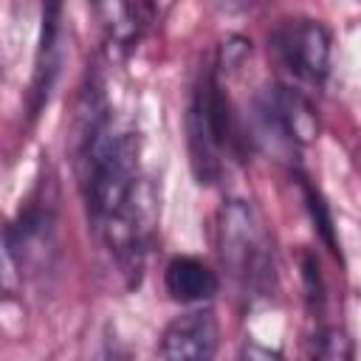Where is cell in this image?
<instances>
[{"label":"cell","mask_w":361,"mask_h":361,"mask_svg":"<svg viewBox=\"0 0 361 361\" xmlns=\"http://www.w3.org/2000/svg\"><path fill=\"white\" fill-rule=\"evenodd\" d=\"M217 71V65H206V71H200L186 113L189 155L195 178L200 183H214L223 175L226 161L240 155L243 144V133L237 127Z\"/></svg>","instance_id":"6da1fadb"},{"label":"cell","mask_w":361,"mask_h":361,"mask_svg":"<svg viewBox=\"0 0 361 361\" xmlns=\"http://www.w3.org/2000/svg\"><path fill=\"white\" fill-rule=\"evenodd\" d=\"M214 243L223 268L245 290H257L268 279L271 251L257 212L245 200H226L217 212Z\"/></svg>","instance_id":"7a4b0ae2"},{"label":"cell","mask_w":361,"mask_h":361,"mask_svg":"<svg viewBox=\"0 0 361 361\" xmlns=\"http://www.w3.org/2000/svg\"><path fill=\"white\" fill-rule=\"evenodd\" d=\"M56 200L59 195H56L54 175L39 178L28 200L20 206L17 217L6 226L3 248H6L8 268H17L23 274L25 268H34L45 259L56 231Z\"/></svg>","instance_id":"3957f363"},{"label":"cell","mask_w":361,"mask_h":361,"mask_svg":"<svg viewBox=\"0 0 361 361\" xmlns=\"http://www.w3.org/2000/svg\"><path fill=\"white\" fill-rule=\"evenodd\" d=\"M254 121H257V138L268 141L274 152H299L307 141L316 135V113L310 102L285 85L265 87L254 99Z\"/></svg>","instance_id":"277c9868"},{"label":"cell","mask_w":361,"mask_h":361,"mask_svg":"<svg viewBox=\"0 0 361 361\" xmlns=\"http://www.w3.org/2000/svg\"><path fill=\"white\" fill-rule=\"evenodd\" d=\"M271 51L296 79L322 85L330 73V34L319 20L290 17L271 31Z\"/></svg>","instance_id":"5b68a950"},{"label":"cell","mask_w":361,"mask_h":361,"mask_svg":"<svg viewBox=\"0 0 361 361\" xmlns=\"http://www.w3.org/2000/svg\"><path fill=\"white\" fill-rule=\"evenodd\" d=\"M220 347V322L209 307L175 316L158 338V361H214Z\"/></svg>","instance_id":"8992f818"},{"label":"cell","mask_w":361,"mask_h":361,"mask_svg":"<svg viewBox=\"0 0 361 361\" xmlns=\"http://www.w3.org/2000/svg\"><path fill=\"white\" fill-rule=\"evenodd\" d=\"M62 59H65V48H62V6L51 3L42 14V37H39V48H37V59H34V73H31V85H28V116L37 118L42 113V107L51 99V90L59 79L62 71Z\"/></svg>","instance_id":"52a82bcc"},{"label":"cell","mask_w":361,"mask_h":361,"mask_svg":"<svg viewBox=\"0 0 361 361\" xmlns=\"http://www.w3.org/2000/svg\"><path fill=\"white\" fill-rule=\"evenodd\" d=\"M164 288H166L169 299H175L180 305H203L217 293L220 279L203 259L183 254V257H172L166 262Z\"/></svg>","instance_id":"ba28073f"},{"label":"cell","mask_w":361,"mask_h":361,"mask_svg":"<svg viewBox=\"0 0 361 361\" xmlns=\"http://www.w3.org/2000/svg\"><path fill=\"white\" fill-rule=\"evenodd\" d=\"M99 14H104V28H107V39L118 48V51H130L144 28L152 23L155 6H127V3H110V6H99Z\"/></svg>","instance_id":"9c48e42d"},{"label":"cell","mask_w":361,"mask_h":361,"mask_svg":"<svg viewBox=\"0 0 361 361\" xmlns=\"http://www.w3.org/2000/svg\"><path fill=\"white\" fill-rule=\"evenodd\" d=\"M310 361H353V338L344 327H324L316 338Z\"/></svg>","instance_id":"30bf717a"},{"label":"cell","mask_w":361,"mask_h":361,"mask_svg":"<svg viewBox=\"0 0 361 361\" xmlns=\"http://www.w3.org/2000/svg\"><path fill=\"white\" fill-rule=\"evenodd\" d=\"M302 192H305V203H307V212H310V217H313V223H316V228H319V234L324 237V243H327V248L336 254L338 251V245H336V237H333V220H330V212H327V203L322 200V195L302 178Z\"/></svg>","instance_id":"8fae6325"},{"label":"cell","mask_w":361,"mask_h":361,"mask_svg":"<svg viewBox=\"0 0 361 361\" xmlns=\"http://www.w3.org/2000/svg\"><path fill=\"white\" fill-rule=\"evenodd\" d=\"M240 361H279L271 350H265V347H257V344H251V347H245L243 350V355H240Z\"/></svg>","instance_id":"7c38bea8"},{"label":"cell","mask_w":361,"mask_h":361,"mask_svg":"<svg viewBox=\"0 0 361 361\" xmlns=\"http://www.w3.org/2000/svg\"><path fill=\"white\" fill-rule=\"evenodd\" d=\"M107 361H124V358H118V355H110V358H107Z\"/></svg>","instance_id":"4fadbf2b"}]
</instances>
